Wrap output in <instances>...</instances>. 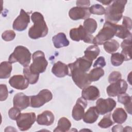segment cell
<instances>
[{
	"label": "cell",
	"mask_w": 132,
	"mask_h": 132,
	"mask_svg": "<svg viewBox=\"0 0 132 132\" xmlns=\"http://www.w3.org/2000/svg\"><path fill=\"white\" fill-rule=\"evenodd\" d=\"M31 19L34 24L28 30V36L32 39L44 37L47 35L48 27L43 15L39 12L32 13Z\"/></svg>",
	"instance_id": "obj_1"
},
{
	"label": "cell",
	"mask_w": 132,
	"mask_h": 132,
	"mask_svg": "<svg viewBox=\"0 0 132 132\" xmlns=\"http://www.w3.org/2000/svg\"><path fill=\"white\" fill-rule=\"evenodd\" d=\"M127 2L126 0L112 1V4L105 9V19L106 22L114 24L118 23L123 16V13Z\"/></svg>",
	"instance_id": "obj_2"
},
{
	"label": "cell",
	"mask_w": 132,
	"mask_h": 132,
	"mask_svg": "<svg viewBox=\"0 0 132 132\" xmlns=\"http://www.w3.org/2000/svg\"><path fill=\"white\" fill-rule=\"evenodd\" d=\"M118 25L109 22H106L103 28L97 35L94 37L93 44L102 45L105 42L111 40L116 34Z\"/></svg>",
	"instance_id": "obj_3"
},
{
	"label": "cell",
	"mask_w": 132,
	"mask_h": 132,
	"mask_svg": "<svg viewBox=\"0 0 132 132\" xmlns=\"http://www.w3.org/2000/svg\"><path fill=\"white\" fill-rule=\"evenodd\" d=\"M31 53L25 46L19 45L15 47L13 52L9 56V61L13 63L19 62L24 67L28 66L31 60Z\"/></svg>",
	"instance_id": "obj_4"
},
{
	"label": "cell",
	"mask_w": 132,
	"mask_h": 132,
	"mask_svg": "<svg viewBox=\"0 0 132 132\" xmlns=\"http://www.w3.org/2000/svg\"><path fill=\"white\" fill-rule=\"evenodd\" d=\"M68 66L70 71V75L72 76L76 85L80 89H82L91 84V82L89 80L87 72L72 65L71 63L68 64Z\"/></svg>",
	"instance_id": "obj_5"
},
{
	"label": "cell",
	"mask_w": 132,
	"mask_h": 132,
	"mask_svg": "<svg viewBox=\"0 0 132 132\" xmlns=\"http://www.w3.org/2000/svg\"><path fill=\"white\" fill-rule=\"evenodd\" d=\"M48 62L45 59L44 53L37 51L32 55V63L29 66L30 71L35 74L43 73L46 69Z\"/></svg>",
	"instance_id": "obj_6"
},
{
	"label": "cell",
	"mask_w": 132,
	"mask_h": 132,
	"mask_svg": "<svg viewBox=\"0 0 132 132\" xmlns=\"http://www.w3.org/2000/svg\"><path fill=\"white\" fill-rule=\"evenodd\" d=\"M52 98L53 94L49 90L43 89L37 95L30 96V106L32 108H39L50 101Z\"/></svg>",
	"instance_id": "obj_7"
},
{
	"label": "cell",
	"mask_w": 132,
	"mask_h": 132,
	"mask_svg": "<svg viewBox=\"0 0 132 132\" xmlns=\"http://www.w3.org/2000/svg\"><path fill=\"white\" fill-rule=\"evenodd\" d=\"M70 37L73 41L78 42L82 40L87 43H93L94 38L93 35L88 32L82 25L71 29L70 30Z\"/></svg>",
	"instance_id": "obj_8"
},
{
	"label": "cell",
	"mask_w": 132,
	"mask_h": 132,
	"mask_svg": "<svg viewBox=\"0 0 132 132\" xmlns=\"http://www.w3.org/2000/svg\"><path fill=\"white\" fill-rule=\"evenodd\" d=\"M36 120V116L34 112L21 113L16 120V123L20 130L26 131L31 128Z\"/></svg>",
	"instance_id": "obj_9"
},
{
	"label": "cell",
	"mask_w": 132,
	"mask_h": 132,
	"mask_svg": "<svg viewBox=\"0 0 132 132\" xmlns=\"http://www.w3.org/2000/svg\"><path fill=\"white\" fill-rule=\"evenodd\" d=\"M128 85L125 80L120 79L116 82L110 84L106 89L107 93L109 96L114 97L126 92Z\"/></svg>",
	"instance_id": "obj_10"
},
{
	"label": "cell",
	"mask_w": 132,
	"mask_h": 132,
	"mask_svg": "<svg viewBox=\"0 0 132 132\" xmlns=\"http://www.w3.org/2000/svg\"><path fill=\"white\" fill-rule=\"evenodd\" d=\"M116 102L111 98H98L96 102V108L99 114H105L111 112L116 106Z\"/></svg>",
	"instance_id": "obj_11"
},
{
	"label": "cell",
	"mask_w": 132,
	"mask_h": 132,
	"mask_svg": "<svg viewBox=\"0 0 132 132\" xmlns=\"http://www.w3.org/2000/svg\"><path fill=\"white\" fill-rule=\"evenodd\" d=\"M29 22V14L23 9H21L20 15L14 20L13 22V28L17 31H23L26 29Z\"/></svg>",
	"instance_id": "obj_12"
},
{
	"label": "cell",
	"mask_w": 132,
	"mask_h": 132,
	"mask_svg": "<svg viewBox=\"0 0 132 132\" xmlns=\"http://www.w3.org/2000/svg\"><path fill=\"white\" fill-rule=\"evenodd\" d=\"M91 13L89 11V8L74 7L72 8L69 12L70 18L73 20H78L80 19H87L89 18Z\"/></svg>",
	"instance_id": "obj_13"
},
{
	"label": "cell",
	"mask_w": 132,
	"mask_h": 132,
	"mask_svg": "<svg viewBox=\"0 0 132 132\" xmlns=\"http://www.w3.org/2000/svg\"><path fill=\"white\" fill-rule=\"evenodd\" d=\"M87 102L82 97L77 99L75 105L74 106L72 116L73 118L76 121H79L83 118L85 113V109L87 106Z\"/></svg>",
	"instance_id": "obj_14"
},
{
	"label": "cell",
	"mask_w": 132,
	"mask_h": 132,
	"mask_svg": "<svg viewBox=\"0 0 132 132\" xmlns=\"http://www.w3.org/2000/svg\"><path fill=\"white\" fill-rule=\"evenodd\" d=\"M30 96H27L22 92L16 93L13 99V106L18 108L21 111L26 109L30 104Z\"/></svg>",
	"instance_id": "obj_15"
},
{
	"label": "cell",
	"mask_w": 132,
	"mask_h": 132,
	"mask_svg": "<svg viewBox=\"0 0 132 132\" xmlns=\"http://www.w3.org/2000/svg\"><path fill=\"white\" fill-rule=\"evenodd\" d=\"M9 83L12 87L18 90L26 89L29 84L25 77L22 75L12 76L9 80Z\"/></svg>",
	"instance_id": "obj_16"
},
{
	"label": "cell",
	"mask_w": 132,
	"mask_h": 132,
	"mask_svg": "<svg viewBox=\"0 0 132 132\" xmlns=\"http://www.w3.org/2000/svg\"><path fill=\"white\" fill-rule=\"evenodd\" d=\"M100 96V90L94 86H88L83 88L81 92V97L86 101H94Z\"/></svg>",
	"instance_id": "obj_17"
},
{
	"label": "cell",
	"mask_w": 132,
	"mask_h": 132,
	"mask_svg": "<svg viewBox=\"0 0 132 132\" xmlns=\"http://www.w3.org/2000/svg\"><path fill=\"white\" fill-rule=\"evenodd\" d=\"M52 72L57 77H63L67 75H70V71L68 65L58 61L54 64Z\"/></svg>",
	"instance_id": "obj_18"
},
{
	"label": "cell",
	"mask_w": 132,
	"mask_h": 132,
	"mask_svg": "<svg viewBox=\"0 0 132 132\" xmlns=\"http://www.w3.org/2000/svg\"><path fill=\"white\" fill-rule=\"evenodd\" d=\"M55 117L54 114L49 110H45L37 116V122L39 125L50 126L54 121Z\"/></svg>",
	"instance_id": "obj_19"
},
{
	"label": "cell",
	"mask_w": 132,
	"mask_h": 132,
	"mask_svg": "<svg viewBox=\"0 0 132 132\" xmlns=\"http://www.w3.org/2000/svg\"><path fill=\"white\" fill-rule=\"evenodd\" d=\"M99 116V113L95 106L90 107L83 117L84 122L88 124H92L96 121Z\"/></svg>",
	"instance_id": "obj_20"
},
{
	"label": "cell",
	"mask_w": 132,
	"mask_h": 132,
	"mask_svg": "<svg viewBox=\"0 0 132 132\" xmlns=\"http://www.w3.org/2000/svg\"><path fill=\"white\" fill-rule=\"evenodd\" d=\"M52 41L54 46L57 48L67 46L69 45V41L63 32H59L52 38Z\"/></svg>",
	"instance_id": "obj_21"
},
{
	"label": "cell",
	"mask_w": 132,
	"mask_h": 132,
	"mask_svg": "<svg viewBox=\"0 0 132 132\" xmlns=\"http://www.w3.org/2000/svg\"><path fill=\"white\" fill-rule=\"evenodd\" d=\"M122 48L121 54L123 56L125 61L129 60L131 59V39H124L121 44Z\"/></svg>",
	"instance_id": "obj_22"
},
{
	"label": "cell",
	"mask_w": 132,
	"mask_h": 132,
	"mask_svg": "<svg viewBox=\"0 0 132 132\" xmlns=\"http://www.w3.org/2000/svg\"><path fill=\"white\" fill-rule=\"evenodd\" d=\"M71 64L79 69L85 72H87L92 65V61L87 59L83 56L77 58L74 62L71 63Z\"/></svg>",
	"instance_id": "obj_23"
},
{
	"label": "cell",
	"mask_w": 132,
	"mask_h": 132,
	"mask_svg": "<svg viewBox=\"0 0 132 132\" xmlns=\"http://www.w3.org/2000/svg\"><path fill=\"white\" fill-rule=\"evenodd\" d=\"M100 52V50L97 45H93L89 46L84 52V57L87 59L93 61L97 58Z\"/></svg>",
	"instance_id": "obj_24"
},
{
	"label": "cell",
	"mask_w": 132,
	"mask_h": 132,
	"mask_svg": "<svg viewBox=\"0 0 132 132\" xmlns=\"http://www.w3.org/2000/svg\"><path fill=\"white\" fill-rule=\"evenodd\" d=\"M112 117L115 123L121 124L126 121L127 115L122 108H117L113 111Z\"/></svg>",
	"instance_id": "obj_25"
},
{
	"label": "cell",
	"mask_w": 132,
	"mask_h": 132,
	"mask_svg": "<svg viewBox=\"0 0 132 132\" xmlns=\"http://www.w3.org/2000/svg\"><path fill=\"white\" fill-rule=\"evenodd\" d=\"M12 67L9 61H3L0 64V78L6 79L10 77Z\"/></svg>",
	"instance_id": "obj_26"
},
{
	"label": "cell",
	"mask_w": 132,
	"mask_h": 132,
	"mask_svg": "<svg viewBox=\"0 0 132 132\" xmlns=\"http://www.w3.org/2000/svg\"><path fill=\"white\" fill-rule=\"evenodd\" d=\"M118 101L123 104L127 112L131 114V97L127 93H123L118 95Z\"/></svg>",
	"instance_id": "obj_27"
},
{
	"label": "cell",
	"mask_w": 132,
	"mask_h": 132,
	"mask_svg": "<svg viewBox=\"0 0 132 132\" xmlns=\"http://www.w3.org/2000/svg\"><path fill=\"white\" fill-rule=\"evenodd\" d=\"M71 127V122L65 117L61 118L58 122L57 126L54 130V131H67Z\"/></svg>",
	"instance_id": "obj_28"
},
{
	"label": "cell",
	"mask_w": 132,
	"mask_h": 132,
	"mask_svg": "<svg viewBox=\"0 0 132 132\" xmlns=\"http://www.w3.org/2000/svg\"><path fill=\"white\" fill-rule=\"evenodd\" d=\"M23 74L24 77L30 84H35L38 81L39 74L32 73L30 70L29 66L24 68Z\"/></svg>",
	"instance_id": "obj_29"
},
{
	"label": "cell",
	"mask_w": 132,
	"mask_h": 132,
	"mask_svg": "<svg viewBox=\"0 0 132 132\" xmlns=\"http://www.w3.org/2000/svg\"><path fill=\"white\" fill-rule=\"evenodd\" d=\"M103 45L105 51L109 54H112L117 51L120 46L118 42L114 39H111L105 42Z\"/></svg>",
	"instance_id": "obj_30"
},
{
	"label": "cell",
	"mask_w": 132,
	"mask_h": 132,
	"mask_svg": "<svg viewBox=\"0 0 132 132\" xmlns=\"http://www.w3.org/2000/svg\"><path fill=\"white\" fill-rule=\"evenodd\" d=\"M104 75V71L100 68H94L88 74L89 80L91 81H95Z\"/></svg>",
	"instance_id": "obj_31"
},
{
	"label": "cell",
	"mask_w": 132,
	"mask_h": 132,
	"mask_svg": "<svg viewBox=\"0 0 132 132\" xmlns=\"http://www.w3.org/2000/svg\"><path fill=\"white\" fill-rule=\"evenodd\" d=\"M97 26V24L96 21L92 18L87 19L84 22L83 27L90 34H92L95 31Z\"/></svg>",
	"instance_id": "obj_32"
},
{
	"label": "cell",
	"mask_w": 132,
	"mask_h": 132,
	"mask_svg": "<svg viewBox=\"0 0 132 132\" xmlns=\"http://www.w3.org/2000/svg\"><path fill=\"white\" fill-rule=\"evenodd\" d=\"M121 39H130L131 38V34L128 29L125 28L123 25H118L117 33L115 35Z\"/></svg>",
	"instance_id": "obj_33"
},
{
	"label": "cell",
	"mask_w": 132,
	"mask_h": 132,
	"mask_svg": "<svg viewBox=\"0 0 132 132\" xmlns=\"http://www.w3.org/2000/svg\"><path fill=\"white\" fill-rule=\"evenodd\" d=\"M124 61V58L121 53H115L112 54L110 58V61L113 66H119L122 64Z\"/></svg>",
	"instance_id": "obj_34"
},
{
	"label": "cell",
	"mask_w": 132,
	"mask_h": 132,
	"mask_svg": "<svg viewBox=\"0 0 132 132\" xmlns=\"http://www.w3.org/2000/svg\"><path fill=\"white\" fill-rule=\"evenodd\" d=\"M113 124L111 119V113L105 115L98 122V126L102 128H107Z\"/></svg>",
	"instance_id": "obj_35"
},
{
	"label": "cell",
	"mask_w": 132,
	"mask_h": 132,
	"mask_svg": "<svg viewBox=\"0 0 132 132\" xmlns=\"http://www.w3.org/2000/svg\"><path fill=\"white\" fill-rule=\"evenodd\" d=\"M89 11L91 14L97 15H103L105 13V8L100 4L92 5L89 8Z\"/></svg>",
	"instance_id": "obj_36"
},
{
	"label": "cell",
	"mask_w": 132,
	"mask_h": 132,
	"mask_svg": "<svg viewBox=\"0 0 132 132\" xmlns=\"http://www.w3.org/2000/svg\"><path fill=\"white\" fill-rule=\"evenodd\" d=\"M15 37V33L13 30H8L3 32L2 35V39L5 41H10L13 40Z\"/></svg>",
	"instance_id": "obj_37"
},
{
	"label": "cell",
	"mask_w": 132,
	"mask_h": 132,
	"mask_svg": "<svg viewBox=\"0 0 132 132\" xmlns=\"http://www.w3.org/2000/svg\"><path fill=\"white\" fill-rule=\"evenodd\" d=\"M121 77L122 75L120 72L118 71H113L110 74L108 77V81L109 83L111 84L121 79Z\"/></svg>",
	"instance_id": "obj_38"
},
{
	"label": "cell",
	"mask_w": 132,
	"mask_h": 132,
	"mask_svg": "<svg viewBox=\"0 0 132 132\" xmlns=\"http://www.w3.org/2000/svg\"><path fill=\"white\" fill-rule=\"evenodd\" d=\"M8 96V91L7 86L5 84L0 85V101H3L7 99Z\"/></svg>",
	"instance_id": "obj_39"
},
{
	"label": "cell",
	"mask_w": 132,
	"mask_h": 132,
	"mask_svg": "<svg viewBox=\"0 0 132 132\" xmlns=\"http://www.w3.org/2000/svg\"><path fill=\"white\" fill-rule=\"evenodd\" d=\"M21 110L16 107H12L10 108L8 111V116L9 118L13 120H16L20 114L21 113Z\"/></svg>",
	"instance_id": "obj_40"
},
{
	"label": "cell",
	"mask_w": 132,
	"mask_h": 132,
	"mask_svg": "<svg viewBox=\"0 0 132 132\" xmlns=\"http://www.w3.org/2000/svg\"><path fill=\"white\" fill-rule=\"evenodd\" d=\"M106 65V62L104 57L100 56L95 60L93 67L94 68H102Z\"/></svg>",
	"instance_id": "obj_41"
},
{
	"label": "cell",
	"mask_w": 132,
	"mask_h": 132,
	"mask_svg": "<svg viewBox=\"0 0 132 132\" xmlns=\"http://www.w3.org/2000/svg\"><path fill=\"white\" fill-rule=\"evenodd\" d=\"M123 26H124L125 28L128 29L129 30H130L131 29V20L130 18L124 16L123 17V20L122 22V25Z\"/></svg>",
	"instance_id": "obj_42"
},
{
	"label": "cell",
	"mask_w": 132,
	"mask_h": 132,
	"mask_svg": "<svg viewBox=\"0 0 132 132\" xmlns=\"http://www.w3.org/2000/svg\"><path fill=\"white\" fill-rule=\"evenodd\" d=\"M90 2L89 1H77L76 5L78 7H88L90 6Z\"/></svg>",
	"instance_id": "obj_43"
},
{
	"label": "cell",
	"mask_w": 132,
	"mask_h": 132,
	"mask_svg": "<svg viewBox=\"0 0 132 132\" xmlns=\"http://www.w3.org/2000/svg\"><path fill=\"white\" fill-rule=\"evenodd\" d=\"M123 127L121 125H117L114 126L112 128V131H123Z\"/></svg>",
	"instance_id": "obj_44"
},
{
	"label": "cell",
	"mask_w": 132,
	"mask_h": 132,
	"mask_svg": "<svg viewBox=\"0 0 132 132\" xmlns=\"http://www.w3.org/2000/svg\"><path fill=\"white\" fill-rule=\"evenodd\" d=\"M98 2L103 4L105 5H109L112 2V1H98Z\"/></svg>",
	"instance_id": "obj_45"
},
{
	"label": "cell",
	"mask_w": 132,
	"mask_h": 132,
	"mask_svg": "<svg viewBox=\"0 0 132 132\" xmlns=\"http://www.w3.org/2000/svg\"><path fill=\"white\" fill-rule=\"evenodd\" d=\"M131 127L130 126H126L125 127L123 128V131H130L129 130H128V129H131Z\"/></svg>",
	"instance_id": "obj_46"
}]
</instances>
